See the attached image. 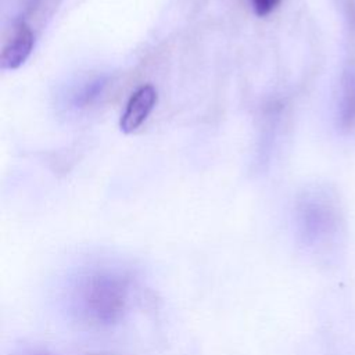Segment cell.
Segmentation results:
<instances>
[{"mask_svg": "<svg viewBox=\"0 0 355 355\" xmlns=\"http://www.w3.org/2000/svg\"><path fill=\"white\" fill-rule=\"evenodd\" d=\"M130 298L129 280L115 272H98L80 287L79 308L92 322L110 324L122 318Z\"/></svg>", "mask_w": 355, "mask_h": 355, "instance_id": "1", "label": "cell"}, {"mask_svg": "<svg viewBox=\"0 0 355 355\" xmlns=\"http://www.w3.org/2000/svg\"><path fill=\"white\" fill-rule=\"evenodd\" d=\"M35 46V33L25 21L12 25L3 40L0 65L1 69L12 71L19 68L31 55Z\"/></svg>", "mask_w": 355, "mask_h": 355, "instance_id": "2", "label": "cell"}, {"mask_svg": "<svg viewBox=\"0 0 355 355\" xmlns=\"http://www.w3.org/2000/svg\"><path fill=\"white\" fill-rule=\"evenodd\" d=\"M157 90L153 85L140 86L129 98L121 116L119 126L123 133H133L148 118L157 104Z\"/></svg>", "mask_w": 355, "mask_h": 355, "instance_id": "3", "label": "cell"}, {"mask_svg": "<svg viewBox=\"0 0 355 355\" xmlns=\"http://www.w3.org/2000/svg\"><path fill=\"white\" fill-rule=\"evenodd\" d=\"M302 223L305 233L311 239H319L334 227L336 212L329 201L311 200L304 207Z\"/></svg>", "mask_w": 355, "mask_h": 355, "instance_id": "4", "label": "cell"}, {"mask_svg": "<svg viewBox=\"0 0 355 355\" xmlns=\"http://www.w3.org/2000/svg\"><path fill=\"white\" fill-rule=\"evenodd\" d=\"M340 123L344 129H351L355 125V65H349L343 75Z\"/></svg>", "mask_w": 355, "mask_h": 355, "instance_id": "5", "label": "cell"}, {"mask_svg": "<svg viewBox=\"0 0 355 355\" xmlns=\"http://www.w3.org/2000/svg\"><path fill=\"white\" fill-rule=\"evenodd\" d=\"M254 12L258 17H266L272 14L282 3V0H250Z\"/></svg>", "mask_w": 355, "mask_h": 355, "instance_id": "6", "label": "cell"}]
</instances>
